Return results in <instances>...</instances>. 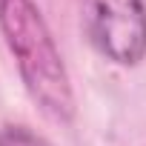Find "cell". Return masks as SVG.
<instances>
[{"instance_id": "obj_1", "label": "cell", "mask_w": 146, "mask_h": 146, "mask_svg": "<svg viewBox=\"0 0 146 146\" xmlns=\"http://www.w3.org/2000/svg\"><path fill=\"white\" fill-rule=\"evenodd\" d=\"M0 29L17 57L20 78L35 103L54 120H72L75 95L54 37L35 0H0Z\"/></svg>"}, {"instance_id": "obj_2", "label": "cell", "mask_w": 146, "mask_h": 146, "mask_svg": "<svg viewBox=\"0 0 146 146\" xmlns=\"http://www.w3.org/2000/svg\"><path fill=\"white\" fill-rule=\"evenodd\" d=\"M83 32L92 46L117 66H135L146 54L143 0H80Z\"/></svg>"}, {"instance_id": "obj_3", "label": "cell", "mask_w": 146, "mask_h": 146, "mask_svg": "<svg viewBox=\"0 0 146 146\" xmlns=\"http://www.w3.org/2000/svg\"><path fill=\"white\" fill-rule=\"evenodd\" d=\"M0 146H46V140L26 126H9L0 132Z\"/></svg>"}]
</instances>
